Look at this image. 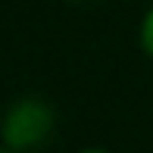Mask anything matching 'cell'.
Instances as JSON below:
<instances>
[{
    "label": "cell",
    "instance_id": "6da1fadb",
    "mask_svg": "<svg viewBox=\"0 0 153 153\" xmlns=\"http://www.w3.org/2000/svg\"><path fill=\"white\" fill-rule=\"evenodd\" d=\"M50 113L47 106H41L38 100H22L13 106V113L6 116V144L10 147H34L38 141H44V134L50 131Z\"/></svg>",
    "mask_w": 153,
    "mask_h": 153
},
{
    "label": "cell",
    "instance_id": "7a4b0ae2",
    "mask_svg": "<svg viewBox=\"0 0 153 153\" xmlns=\"http://www.w3.org/2000/svg\"><path fill=\"white\" fill-rule=\"evenodd\" d=\"M141 44H144V50L153 56V10L147 13V19H144V25H141Z\"/></svg>",
    "mask_w": 153,
    "mask_h": 153
},
{
    "label": "cell",
    "instance_id": "3957f363",
    "mask_svg": "<svg viewBox=\"0 0 153 153\" xmlns=\"http://www.w3.org/2000/svg\"><path fill=\"white\" fill-rule=\"evenodd\" d=\"M85 153H103V150H85Z\"/></svg>",
    "mask_w": 153,
    "mask_h": 153
}]
</instances>
